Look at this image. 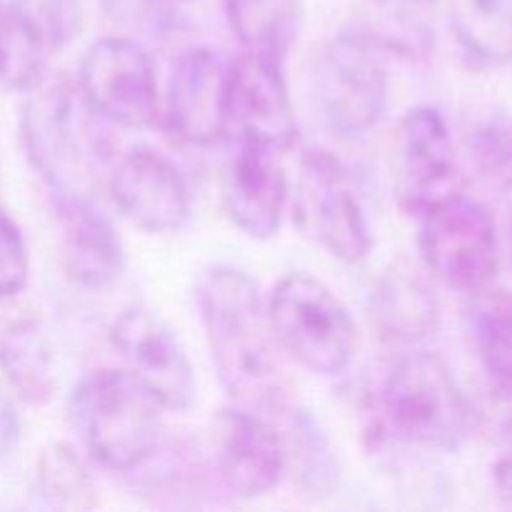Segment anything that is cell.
<instances>
[{"mask_svg":"<svg viewBox=\"0 0 512 512\" xmlns=\"http://www.w3.org/2000/svg\"><path fill=\"white\" fill-rule=\"evenodd\" d=\"M198 308L225 393L250 410L280 403L285 388L280 345L258 283L235 265H213L198 283Z\"/></svg>","mask_w":512,"mask_h":512,"instance_id":"cell-1","label":"cell"},{"mask_svg":"<svg viewBox=\"0 0 512 512\" xmlns=\"http://www.w3.org/2000/svg\"><path fill=\"white\" fill-rule=\"evenodd\" d=\"M93 115L68 75H45L28 90L20 113L23 148L55 203L95 198L105 148Z\"/></svg>","mask_w":512,"mask_h":512,"instance_id":"cell-2","label":"cell"},{"mask_svg":"<svg viewBox=\"0 0 512 512\" xmlns=\"http://www.w3.org/2000/svg\"><path fill=\"white\" fill-rule=\"evenodd\" d=\"M70 423L85 453L110 473H133L163 443V405L128 373L100 368L70 395Z\"/></svg>","mask_w":512,"mask_h":512,"instance_id":"cell-3","label":"cell"},{"mask_svg":"<svg viewBox=\"0 0 512 512\" xmlns=\"http://www.w3.org/2000/svg\"><path fill=\"white\" fill-rule=\"evenodd\" d=\"M385 423L400 440L428 450H458L475 428V410L438 355L408 350L385 375Z\"/></svg>","mask_w":512,"mask_h":512,"instance_id":"cell-4","label":"cell"},{"mask_svg":"<svg viewBox=\"0 0 512 512\" xmlns=\"http://www.w3.org/2000/svg\"><path fill=\"white\" fill-rule=\"evenodd\" d=\"M270 328L280 350L305 370L340 375L353 365L360 350V333L343 300L315 275L295 270L270 290Z\"/></svg>","mask_w":512,"mask_h":512,"instance_id":"cell-5","label":"cell"},{"mask_svg":"<svg viewBox=\"0 0 512 512\" xmlns=\"http://www.w3.org/2000/svg\"><path fill=\"white\" fill-rule=\"evenodd\" d=\"M313 98L325 123L340 135H365L388 110V50L348 30L330 38L313 60Z\"/></svg>","mask_w":512,"mask_h":512,"instance_id":"cell-6","label":"cell"},{"mask_svg":"<svg viewBox=\"0 0 512 512\" xmlns=\"http://www.w3.org/2000/svg\"><path fill=\"white\" fill-rule=\"evenodd\" d=\"M300 233L343 263H360L373 250L368 215L345 165L325 148H305L293 198Z\"/></svg>","mask_w":512,"mask_h":512,"instance_id":"cell-7","label":"cell"},{"mask_svg":"<svg viewBox=\"0 0 512 512\" xmlns=\"http://www.w3.org/2000/svg\"><path fill=\"white\" fill-rule=\"evenodd\" d=\"M78 93L98 118L145 130L160 115L155 63L140 40L108 35L88 45L80 58Z\"/></svg>","mask_w":512,"mask_h":512,"instance_id":"cell-8","label":"cell"},{"mask_svg":"<svg viewBox=\"0 0 512 512\" xmlns=\"http://www.w3.org/2000/svg\"><path fill=\"white\" fill-rule=\"evenodd\" d=\"M420 253L445 285L475 293L498 270V228L480 200L463 193L420 215Z\"/></svg>","mask_w":512,"mask_h":512,"instance_id":"cell-9","label":"cell"},{"mask_svg":"<svg viewBox=\"0 0 512 512\" xmlns=\"http://www.w3.org/2000/svg\"><path fill=\"white\" fill-rule=\"evenodd\" d=\"M390 180L400 210L418 218L458 193V155L438 108L418 105L400 118L390 140Z\"/></svg>","mask_w":512,"mask_h":512,"instance_id":"cell-10","label":"cell"},{"mask_svg":"<svg viewBox=\"0 0 512 512\" xmlns=\"http://www.w3.org/2000/svg\"><path fill=\"white\" fill-rule=\"evenodd\" d=\"M110 343L125 370L165 410H188L193 405V365L163 315L145 305H130L110 325Z\"/></svg>","mask_w":512,"mask_h":512,"instance_id":"cell-11","label":"cell"},{"mask_svg":"<svg viewBox=\"0 0 512 512\" xmlns=\"http://www.w3.org/2000/svg\"><path fill=\"white\" fill-rule=\"evenodd\" d=\"M115 208L150 235L178 233L190 220V190L168 155L138 145L120 155L110 173Z\"/></svg>","mask_w":512,"mask_h":512,"instance_id":"cell-12","label":"cell"},{"mask_svg":"<svg viewBox=\"0 0 512 512\" xmlns=\"http://www.w3.org/2000/svg\"><path fill=\"white\" fill-rule=\"evenodd\" d=\"M233 138L255 140L285 153L295 143L298 120L283 75V63L243 53L230 63L228 130Z\"/></svg>","mask_w":512,"mask_h":512,"instance_id":"cell-13","label":"cell"},{"mask_svg":"<svg viewBox=\"0 0 512 512\" xmlns=\"http://www.w3.org/2000/svg\"><path fill=\"white\" fill-rule=\"evenodd\" d=\"M230 63L213 48L185 50L165 95V125L185 145H210L228 130Z\"/></svg>","mask_w":512,"mask_h":512,"instance_id":"cell-14","label":"cell"},{"mask_svg":"<svg viewBox=\"0 0 512 512\" xmlns=\"http://www.w3.org/2000/svg\"><path fill=\"white\" fill-rule=\"evenodd\" d=\"M215 465L230 493L263 498L278 488L288 468L283 435L255 410H223L215 423Z\"/></svg>","mask_w":512,"mask_h":512,"instance_id":"cell-15","label":"cell"},{"mask_svg":"<svg viewBox=\"0 0 512 512\" xmlns=\"http://www.w3.org/2000/svg\"><path fill=\"white\" fill-rule=\"evenodd\" d=\"M278 150L235 138L223 173V200L230 220L248 238L278 235L288 205V175Z\"/></svg>","mask_w":512,"mask_h":512,"instance_id":"cell-16","label":"cell"},{"mask_svg":"<svg viewBox=\"0 0 512 512\" xmlns=\"http://www.w3.org/2000/svg\"><path fill=\"white\" fill-rule=\"evenodd\" d=\"M58 205L63 225V268L85 290L110 288L123 273V243L95 198L63 200Z\"/></svg>","mask_w":512,"mask_h":512,"instance_id":"cell-17","label":"cell"},{"mask_svg":"<svg viewBox=\"0 0 512 512\" xmlns=\"http://www.w3.org/2000/svg\"><path fill=\"white\" fill-rule=\"evenodd\" d=\"M0 373L25 405L43 408L53 400L58 388L53 345L33 310L0 318Z\"/></svg>","mask_w":512,"mask_h":512,"instance_id":"cell-18","label":"cell"},{"mask_svg":"<svg viewBox=\"0 0 512 512\" xmlns=\"http://www.w3.org/2000/svg\"><path fill=\"white\" fill-rule=\"evenodd\" d=\"M223 8L245 53L288 58L303 25V0H223Z\"/></svg>","mask_w":512,"mask_h":512,"instance_id":"cell-19","label":"cell"},{"mask_svg":"<svg viewBox=\"0 0 512 512\" xmlns=\"http://www.w3.org/2000/svg\"><path fill=\"white\" fill-rule=\"evenodd\" d=\"M373 323L388 343L418 348L438 328V300L420 280L393 275L375 293Z\"/></svg>","mask_w":512,"mask_h":512,"instance_id":"cell-20","label":"cell"},{"mask_svg":"<svg viewBox=\"0 0 512 512\" xmlns=\"http://www.w3.org/2000/svg\"><path fill=\"white\" fill-rule=\"evenodd\" d=\"M43 30L23 3L0 0V88L28 93L48 75Z\"/></svg>","mask_w":512,"mask_h":512,"instance_id":"cell-21","label":"cell"},{"mask_svg":"<svg viewBox=\"0 0 512 512\" xmlns=\"http://www.w3.org/2000/svg\"><path fill=\"white\" fill-rule=\"evenodd\" d=\"M450 25L463 53L475 63L512 60V0H450Z\"/></svg>","mask_w":512,"mask_h":512,"instance_id":"cell-22","label":"cell"},{"mask_svg":"<svg viewBox=\"0 0 512 512\" xmlns=\"http://www.w3.org/2000/svg\"><path fill=\"white\" fill-rule=\"evenodd\" d=\"M468 320L485 370L500 390L512 395V293L490 285L475 290Z\"/></svg>","mask_w":512,"mask_h":512,"instance_id":"cell-23","label":"cell"},{"mask_svg":"<svg viewBox=\"0 0 512 512\" xmlns=\"http://www.w3.org/2000/svg\"><path fill=\"white\" fill-rule=\"evenodd\" d=\"M375 23L355 28L380 48L400 55H425L433 43V18L438 0H365Z\"/></svg>","mask_w":512,"mask_h":512,"instance_id":"cell-24","label":"cell"},{"mask_svg":"<svg viewBox=\"0 0 512 512\" xmlns=\"http://www.w3.org/2000/svg\"><path fill=\"white\" fill-rule=\"evenodd\" d=\"M35 490L45 508L88 510L95 505L93 478L83 458L65 443H53L40 453Z\"/></svg>","mask_w":512,"mask_h":512,"instance_id":"cell-25","label":"cell"},{"mask_svg":"<svg viewBox=\"0 0 512 512\" xmlns=\"http://www.w3.org/2000/svg\"><path fill=\"white\" fill-rule=\"evenodd\" d=\"M283 443L285 463L293 465L298 483L303 485L305 493L325 495L328 490H333L335 475H338L335 455L330 450L328 438L315 428L308 415H298L293 420L288 440L283 438Z\"/></svg>","mask_w":512,"mask_h":512,"instance_id":"cell-26","label":"cell"},{"mask_svg":"<svg viewBox=\"0 0 512 512\" xmlns=\"http://www.w3.org/2000/svg\"><path fill=\"white\" fill-rule=\"evenodd\" d=\"M470 163L475 173L498 195L512 193V118L493 115L470 133Z\"/></svg>","mask_w":512,"mask_h":512,"instance_id":"cell-27","label":"cell"},{"mask_svg":"<svg viewBox=\"0 0 512 512\" xmlns=\"http://www.w3.org/2000/svg\"><path fill=\"white\" fill-rule=\"evenodd\" d=\"M180 0H100L110 23L138 38L163 40L180 28Z\"/></svg>","mask_w":512,"mask_h":512,"instance_id":"cell-28","label":"cell"},{"mask_svg":"<svg viewBox=\"0 0 512 512\" xmlns=\"http://www.w3.org/2000/svg\"><path fill=\"white\" fill-rule=\"evenodd\" d=\"M30 275V255L18 223L0 208V303L23 293Z\"/></svg>","mask_w":512,"mask_h":512,"instance_id":"cell-29","label":"cell"},{"mask_svg":"<svg viewBox=\"0 0 512 512\" xmlns=\"http://www.w3.org/2000/svg\"><path fill=\"white\" fill-rule=\"evenodd\" d=\"M23 5L35 18L38 28L43 30L50 48L68 45L80 33V25H83L80 0H30Z\"/></svg>","mask_w":512,"mask_h":512,"instance_id":"cell-30","label":"cell"},{"mask_svg":"<svg viewBox=\"0 0 512 512\" xmlns=\"http://www.w3.org/2000/svg\"><path fill=\"white\" fill-rule=\"evenodd\" d=\"M18 443V415L8 395L0 390V455H8Z\"/></svg>","mask_w":512,"mask_h":512,"instance_id":"cell-31","label":"cell"},{"mask_svg":"<svg viewBox=\"0 0 512 512\" xmlns=\"http://www.w3.org/2000/svg\"><path fill=\"white\" fill-rule=\"evenodd\" d=\"M495 488H498L500 498L512 508V453L503 455V458L495 463Z\"/></svg>","mask_w":512,"mask_h":512,"instance_id":"cell-32","label":"cell"},{"mask_svg":"<svg viewBox=\"0 0 512 512\" xmlns=\"http://www.w3.org/2000/svg\"><path fill=\"white\" fill-rule=\"evenodd\" d=\"M180 3H183V0H180Z\"/></svg>","mask_w":512,"mask_h":512,"instance_id":"cell-33","label":"cell"}]
</instances>
